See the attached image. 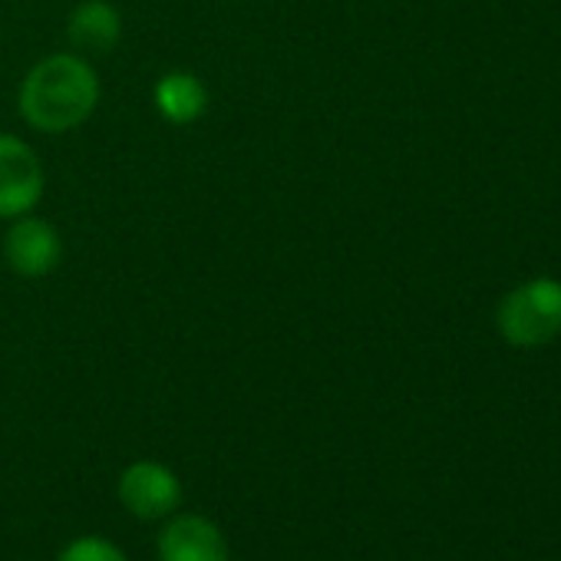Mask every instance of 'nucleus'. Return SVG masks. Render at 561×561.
I'll return each mask as SVG.
<instances>
[{
  "mask_svg": "<svg viewBox=\"0 0 561 561\" xmlns=\"http://www.w3.org/2000/svg\"><path fill=\"white\" fill-rule=\"evenodd\" d=\"M44 165L31 142L0 133V218H21L44 198Z\"/></svg>",
  "mask_w": 561,
  "mask_h": 561,
  "instance_id": "4",
  "label": "nucleus"
},
{
  "mask_svg": "<svg viewBox=\"0 0 561 561\" xmlns=\"http://www.w3.org/2000/svg\"><path fill=\"white\" fill-rule=\"evenodd\" d=\"M57 561H129L126 551L106 535H77L57 554Z\"/></svg>",
  "mask_w": 561,
  "mask_h": 561,
  "instance_id": "9",
  "label": "nucleus"
},
{
  "mask_svg": "<svg viewBox=\"0 0 561 561\" xmlns=\"http://www.w3.org/2000/svg\"><path fill=\"white\" fill-rule=\"evenodd\" d=\"M116 495L139 522H165L182 505V479L159 459H136L119 472Z\"/></svg>",
  "mask_w": 561,
  "mask_h": 561,
  "instance_id": "3",
  "label": "nucleus"
},
{
  "mask_svg": "<svg viewBox=\"0 0 561 561\" xmlns=\"http://www.w3.org/2000/svg\"><path fill=\"white\" fill-rule=\"evenodd\" d=\"M67 37L77 54H110L123 41V18L110 0H83L67 21Z\"/></svg>",
  "mask_w": 561,
  "mask_h": 561,
  "instance_id": "8",
  "label": "nucleus"
},
{
  "mask_svg": "<svg viewBox=\"0 0 561 561\" xmlns=\"http://www.w3.org/2000/svg\"><path fill=\"white\" fill-rule=\"evenodd\" d=\"M4 257H8L11 271L21 277H31V280L47 277L57 271V264L64 257L60 231L31 211L21 218H11V228L4 234Z\"/></svg>",
  "mask_w": 561,
  "mask_h": 561,
  "instance_id": "6",
  "label": "nucleus"
},
{
  "mask_svg": "<svg viewBox=\"0 0 561 561\" xmlns=\"http://www.w3.org/2000/svg\"><path fill=\"white\" fill-rule=\"evenodd\" d=\"M499 334L518 351H538L561 334V280L531 277L512 288L495 314Z\"/></svg>",
  "mask_w": 561,
  "mask_h": 561,
  "instance_id": "2",
  "label": "nucleus"
},
{
  "mask_svg": "<svg viewBox=\"0 0 561 561\" xmlns=\"http://www.w3.org/2000/svg\"><path fill=\"white\" fill-rule=\"evenodd\" d=\"M152 103L159 110V116L172 126H188V123H198L205 113H208V103H211V93L208 87L188 73V70H172V73H162L152 87Z\"/></svg>",
  "mask_w": 561,
  "mask_h": 561,
  "instance_id": "7",
  "label": "nucleus"
},
{
  "mask_svg": "<svg viewBox=\"0 0 561 561\" xmlns=\"http://www.w3.org/2000/svg\"><path fill=\"white\" fill-rule=\"evenodd\" d=\"M159 561H231L225 531L198 512H175L156 538Z\"/></svg>",
  "mask_w": 561,
  "mask_h": 561,
  "instance_id": "5",
  "label": "nucleus"
},
{
  "mask_svg": "<svg viewBox=\"0 0 561 561\" xmlns=\"http://www.w3.org/2000/svg\"><path fill=\"white\" fill-rule=\"evenodd\" d=\"M100 106V77L83 54H50L21 83L18 110L37 133H70Z\"/></svg>",
  "mask_w": 561,
  "mask_h": 561,
  "instance_id": "1",
  "label": "nucleus"
}]
</instances>
